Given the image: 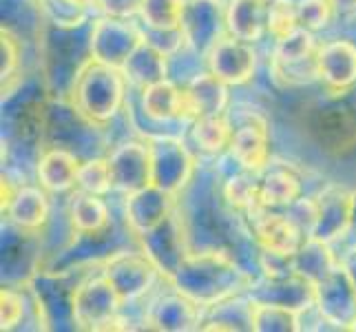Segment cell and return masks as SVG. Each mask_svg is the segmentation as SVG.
<instances>
[{"label": "cell", "instance_id": "cell-1", "mask_svg": "<svg viewBox=\"0 0 356 332\" xmlns=\"http://www.w3.org/2000/svg\"><path fill=\"white\" fill-rule=\"evenodd\" d=\"M257 275L235 255L219 248L191 251L166 284L186 294L200 308L245 294Z\"/></svg>", "mask_w": 356, "mask_h": 332}, {"label": "cell", "instance_id": "cell-2", "mask_svg": "<svg viewBox=\"0 0 356 332\" xmlns=\"http://www.w3.org/2000/svg\"><path fill=\"white\" fill-rule=\"evenodd\" d=\"M127 87L129 82L122 69L102 65L91 58L78 71V76L65 97H69L80 113L91 120L93 125L106 127L124 109Z\"/></svg>", "mask_w": 356, "mask_h": 332}, {"label": "cell", "instance_id": "cell-3", "mask_svg": "<svg viewBox=\"0 0 356 332\" xmlns=\"http://www.w3.org/2000/svg\"><path fill=\"white\" fill-rule=\"evenodd\" d=\"M122 310L124 301L102 270L97 275L87 273L73 290L71 315L73 328L78 330H118Z\"/></svg>", "mask_w": 356, "mask_h": 332}, {"label": "cell", "instance_id": "cell-4", "mask_svg": "<svg viewBox=\"0 0 356 332\" xmlns=\"http://www.w3.org/2000/svg\"><path fill=\"white\" fill-rule=\"evenodd\" d=\"M100 270L113 284V288L118 290L124 306L146 299L157 286V281L164 279L162 273H159V268L142 248L108 253L100 262Z\"/></svg>", "mask_w": 356, "mask_h": 332}, {"label": "cell", "instance_id": "cell-5", "mask_svg": "<svg viewBox=\"0 0 356 332\" xmlns=\"http://www.w3.org/2000/svg\"><path fill=\"white\" fill-rule=\"evenodd\" d=\"M348 93H330L327 100L308 109V127L321 149L343 153L356 146V106L346 100Z\"/></svg>", "mask_w": 356, "mask_h": 332}, {"label": "cell", "instance_id": "cell-6", "mask_svg": "<svg viewBox=\"0 0 356 332\" xmlns=\"http://www.w3.org/2000/svg\"><path fill=\"white\" fill-rule=\"evenodd\" d=\"M151 146V168H153V184L157 189L166 191L168 195H177L188 189L195 177V157L188 151L186 142L173 133H157L149 138Z\"/></svg>", "mask_w": 356, "mask_h": 332}, {"label": "cell", "instance_id": "cell-7", "mask_svg": "<svg viewBox=\"0 0 356 332\" xmlns=\"http://www.w3.org/2000/svg\"><path fill=\"white\" fill-rule=\"evenodd\" d=\"M135 242L140 244V248L149 255L153 264L159 268L164 281H168L179 268V264L186 260L188 253L193 251L191 235H188V221L181 211V206L177 204L173 208V213H170L162 224L155 226L149 232H144V235Z\"/></svg>", "mask_w": 356, "mask_h": 332}, {"label": "cell", "instance_id": "cell-8", "mask_svg": "<svg viewBox=\"0 0 356 332\" xmlns=\"http://www.w3.org/2000/svg\"><path fill=\"white\" fill-rule=\"evenodd\" d=\"M144 40V27H138L133 20L100 16L91 22V58L102 65L124 69L129 58L138 52Z\"/></svg>", "mask_w": 356, "mask_h": 332}, {"label": "cell", "instance_id": "cell-9", "mask_svg": "<svg viewBox=\"0 0 356 332\" xmlns=\"http://www.w3.org/2000/svg\"><path fill=\"white\" fill-rule=\"evenodd\" d=\"M179 29L193 56L206 58L226 31V5L222 0H186Z\"/></svg>", "mask_w": 356, "mask_h": 332}, {"label": "cell", "instance_id": "cell-10", "mask_svg": "<svg viewBox=\"0 0 356 332\" xmlns=\"http://www.w3.org/2000/svg\"><path fill=\"white\" fill-rule=\"evenodd\" d=\"M243 219L259 248L294 255L301 248V244L308 239V235L294 224L286 211L268 208L259 202L243 213Z\"/></svg>", "mask_w": 356, "mask_h": 332}, {"label": "cell", "instance_id": "cell-11", "mask_svg": "<svg viewBox=\"0 0 356 332\" xmlns=\"http://www.w3.org/2000/svg\"><path fill=\"white\" fill-rule=\"evenodd\" d=\"M108 171H111L113 193L131 195L142 191L153 184V168H151V146L149 140H127L113 146L106 155Z\"/></svg>", "mask_w": 356, "mask_h": 332}, {"label": "cell", "instance_id": "cell-12", "mask_svg": "<svg viewBox=\"0 0 356 332\" xmlns=\"http://www.w3.org/2000/svg\"><path fill=\"white\" fill-rule=\"evenodd\" d=\"M202 313L204 310L197 303L170 286L168 290L157 292L149 299L142 315V324L144 328L162 332H188L200 330Z\"/></svg>", "mask_w": 356, "mask_h": 332}, {"label": "cell", "instance_id": "cell-13", "mask_svg": "<svg viewBox=\"0 0 356 332\" xmlns=\"http://www.w3.org/2000/svg\"><path fill=\"white\" fill-rule=\"evenodd\" d=\"M314 306L337 330H352L356 324V288L348 270L339 264L323 281L314 286Z\"/></svg>", "mask_w": 356, "mask_h": 332}, {"label": "cell", "instance_id": "cell-14", "mask_svg": "<svg viewBox=\"0 0 356 332\" xmlns=\"http://www.w3.org/2000/svg\"><path fill=\"white\" fill-rule=\"evenodd\" d=\"M206 67L228 87H241L250 82L257 71V52L252 42L239 40L226 33L206 54Z\"/></svg>", "mask_w": 356, "mask_h": 332}, {"label": "cell", "instance_id": "cell-15", "mask_svg": "<svg viewBox=\"0 0 356 332\" xmlns=\"http://www.w3.org/2000/svg\"><path fill=\"white\" fill-rule=\"evenodd\" d=\"M67 224L71 239L100 242L113 228L111 208L104 202V195H93L73 189L67 200Z\"/></svg>", "mask_w": 356, "mask_h": 332}, {"label": "cell", "instance_id": "cell-16", "mask_svg": "<svg viewBox=\"0 0 356 332\" xmlns=\"http://www.w3.org/2000/svg\"><path fill=\"white\" fill-rule=\"evenodd\" d=\"M248 297L254 303H273L281 308H290L294 313H303L314 306L316 288L312 281L301 275L288 277H254L252 286L248 288Z\"/></svg>", "mask_w": 356, "mask_h": 332}, {"label": "cell", "instance_id": "cell-17", "mask_svg": "<svg viewBox=\"0 0 356 332\" xmlns=\"http://www.w3.org/2000/svg\"><path fill=\"white\" fill-rule=\"evenodd\" d=\"M316 224L310 237L334 244L348 237L352 219V191L341 184H327L314 195Z\"/></svg>", "mask_w": 356, "mask_h": 332}, {"label": "cell", "instance_id": "cell-18", "mask_svg": "<svg viewBox=\"0 0 356 332\" xmlns=\"http://www.w3.org/2000/svg\"><path fill=\"white\" fill-rule=\"evenodd\" d=\"M177 206V198L166 191L157 189L155 184L142 191H135L124 198V224L133 239L142 237L144 232L153 230L173 213Z\"/></svg>", "mask_w": 356, "mask_h": 332}, {"label": "cell", "instance_id": "cell-19", "mask_svg": "<svg viewBox=\"0 0 356 332\" xmlns=\"http://www.w3.org/2000/svg\"><path fill=\"white\" fill-rule=\"evenodd\" d=\"M318 80L327 93H350L356 87V45L352 40H327L316 52Z\"/></svg>", "mask_w": 356, "mask_h": 332}, {"label": "cell", "instance_id": "cell-20", "mask_svg": "<svg viewBox=\"0 0 356 332\" xmlns=\"http://www.w3.org/2000/svg\"><path fill=\"white\" fill-rule=\"evenodd\" d=\"M228 84L219 80L215 73L202 71L184 84V122L191 125L193 120L202 116H219L228 113L230 93Z\"/></svg>", "mask_w": 356, "mask_h": 332}, {"label": "cell", "instance_id": "cell-21", "mask_svg": "<svg viewBox=\"0 0 356 332\" xmlns=\"http://www.w3.org/2000/svg\"><path fill=\"white\" fill-rule=\"evenodd\" d=\"M3 215L14 230L24 232V235H40L42 228L49 224V217H51V204H49L47 191L40 184L38 187L20 184Z\"/></svg>", "mask_w": 356, "mask_h": 332}, {"label": "cell", "instance_id": "cell-22", "mask_svg": "<svg viewBox=\"0 0 356 332\" xmlns=\"http://www.w3.org/2000/svg\"><path fill=\"white\" fill-rule=\"evenodd\" d=\"M228 157L235 166L261 171L270 164V127L268 122H243L232 125V140L228 146Z\"/></svg>", "mask_w": 356, "mask_h": 332}, {"label": "cell", "instance_id": "cell-23", "mask_svg": "<svg viewBox=\"0 0 356 332\" xmlns=\"http://www.w3.org/2000/svg\"><path fill=\"white\" fill-rule=\"evenodd\" d=\"M82 157L60 146H44L35 162V180L51 195L71 193L78 184Z\"/></svg>", "mask_w": 356, "mask_h": 332}, {"label": "cell", "instance_id": "cell-24", "mask_svg": "<svg viewBox=\"0 0 356 332\" xmlns=\"http://www.w3.org/2000/svg\"><path fill=\"white\" fill-rule=\"evenodd\" d=\"M140 109L142 116L157 125H170V122H184V91L173 80H162L140 91Z\"/></svg>", "mask_w": 356, "mask_h": 332}, {"label": "cell", "instance_id": "cell-25", "mask_svg": "<svg viewBox=\"0 0 356 332\" xmlns=\"http://www.w3.org/2000/svg\"><path fill=\"white\" fill-rule=\"evenodd\" d=\"M303 195V182L290 166L268 164L259 173V204L284 211Z\"/></svg>", "mask_w": 356, "mask_h": 332}, {"label": "cell", "instance_id": "cell-26", "mask_svg": "<svg viewBox=\"0 0 356 332\" xmlns=\"http://www.w3.org/2000/svg\"><path fill=\"white\" fill-rule=\"evenodd\" d=\"M226 31L245 42H259L268 33V3L261 0H228Z\"/></svg>", "mask_w": 356, "mask_h": 332}, {"label": "cell", "instance_id": "cell-27", "mask_svg": "<svg viewBox=\"0 0 356 332\" xmlns=\"http://www.w3.org/2000/svg\"><path fill=\"white\" fill-rule=\"evenodd\" d=\"M122 73H124L129 87L142 91V89L153 87V84L162 82V80H168L170 58L159 52L157 47H153L151 42L144 40L138 52L129 58V63L124 65Z\"/></svg>", "mask_w": 356, "mask_h": 332}, {"label": "cell", "instance_id": "cell-28", "mask_svg": "<svg viewBox=\"0 0 356 332\" xmlns=\"http://www.w3.org/2000/svg\"><path fill=\"white\" fill-rule=\"evenodd\" d=\"M252 308L254 303L248 294L224 299L211 308H204L200 330H252Z\"/></svg>", "mask_w": 356, "mask_h": 332}, {"label": "cell", "instance_id": "cell-29", "mask_svg": "<svg viewBox=\"0 0 356 332\" xmlns=\"http://www.w3.org/2000/svg\"><path fill=\"white\" fill-rule=\"evenodd\" d=\"M339 264L341 260H337L332 244L316 237H308L294 253V273L312 281L314 286L323 281L334 268H339Z\"/></svg>", "mask_w": 356, "mask_h": 332}, {"label": "cell", "instance_id": "cell-30", "mask_svg": "<svg viewBox=\"0 0 356 332\" xmlns=\"http://www.w3.org/2000/svg\"><path fill=\"white\" fill-rule=\"evenodd\" d=\"M191 135L197 149L211 155H222L228 151L232 140V122L228 113L202 116L191 122Z\"/></svg>", "mask_w": 356, "mask_h": 332}, {"label": "cell", "instance_id": "cell-31", "mask_svg": "<svg viewBox=\"0 0 356 332\" xmlns=\"http://www.w3.org/2000/svg\"><path fill=\"white\" fill-rule=\"evenodd\" d=\"M224 202L235 208L237 213H245L250 206L259 202V173L245 168H232L224 177V184L219 187Z\"/></svg>", "mask_w": 356, "mask_h": 332}, {"label": "cell", "instance_id": "cell-32", "mask_svg": "<svg viewBox=\"0 0 356 332\" xmlns=\"http://www.w3.org/2000/svg\"><path fill=\"white\" fill-rule=\"evenodd\" d=\"M0 49H3V100L14 95L20 84L24 80L20 63H22V49H20V38L14 33V29L3 24V31H0Z\"/></svg>", "mask_w": 356, "mask_h": 332}, {"label": "cell", "instance_id": "cell-33", "mask_svg": "<svg viewBox=\"0 0 356 332\" xmlns=\"http://www.w3.org/2000/svg\"><path fill=\"white\" fill-rule=\"evenodd\" d=\"M186 0H142L140 18L146 29H177Z\"/></svg>", "mask_w": 356, "mask_h": 332}, {"label": "cell", "instance_id": "cell-34", "mask_svg": "<svg viewBox=\"0 0 356 332\" xmlns=\"http://www.w3.org/2000/svg\"><path fill=\"white\" fill-rule=\"evenodd\" d=\"M38 7L42 11V18L47 24L54 27H82L89 22L87 5H80L76 0H38Z\"/></svg>", "mask_w": 356, "mask_h": 332}, {"label": "cell", "instance_id": "cell-35", "mask_svg": "<svg viewBox=\"0 0 356 332\" xmlns=\"http://www.w3.org/2000/svg\"><path fill=\"white\" fill-rule=\"evenodd\" d=\"M254 303V301H252ZM252 330L257 332H294L299 330V313L273 303H254Z\"/></svg>", "mask_w": 356, "mask_h": 332}, {"label": "cell", "instance_id": "cell-36", "mask_svg": "<svg viewBox=\"0 0 356 332\" xmlns=\"http://www.w3.org/2000/svg\"><path fill=\"white\" fill-rule=\"evenodd\" d=\"M316 52H318V45H316L314 33L299 27L292 33H288L286 38L275 40L273 60H279V63H297V60L316 56Z\"/></svg>", "mask_w": 356, "mask_h": 332}, {"label": "cell", "instance_id": "cell-37", "mask_svg": "<svg viewBox=\"0 0 356 332\" xmlns=\"http://www.w3.org/2000/svg\"><path fill=\"white\" fill-rule=\"evenodd\" d=\"M270 71H273V78L281 87H305L314 80H318V63L316 56L305 58V60H297V63H279V60H273L270 63Z\"/></svg>", "mask_w": 356, "mask_h": 332}, {"label": "cell", "instance_id": "cell-38", "mask_svg": "<svg viewBox=\"0 0 356 332\" xmlns=\"http://www.w3.org/2000/svg\"><path fill=\"white\" fill-rule=\"evenodd\" d=\"M76 189L93 193V195H108L113 191L111 171H108L106 155H95V157L82 159Z\"/></svg>", "mask_w": 356, "mask_h": 332}, {"label": "cell", "instance_id": "cell-39", "mask_svg": "<svg viewBox=\"0 0 356 332\" xmlns=\"http://www.w3.org/2000/svg\"><path fill=\"white\" fill-rule=\"evenodd\" d=\"M31 301V292L29 286L22 281L20 288L14 286H3V292H0V303H3V330H16L22 326L24 317H27V308Z\"/></svg>", "mask_w": 356, "mask_h": 332}, {"label": "cell", "instance_id": "cell-40", "mask_svg": "<svg viewBox=\"0 0 356 332\" xmlns=\"http://www.w3.org/2000/svg\"><path fill=\"white\" fill-rule=\"evenodd\" d=\"M299 29L297 0H270L268 3V33L275 40L286 38L288 33Z\"/></svg>", "mask_w": 356, "mask_h": 332}, {"label": "cell", "instance_id": "cell-41", "mask_svg": "<svg viewBox=\"0 0 356 332\" xmlns=\"http://www.w3.org/2000/svg\"><path fill=\"white\" fill-rule=\"evenodd\" d=\"M297 14L299 27L316 33L323 31L332 22V18L337 16V9L332 0H297Z\"/></svg>", "mask_w": 356, "mask_h": 332}, {"label": "cell", "instance_id": "cell-42", "mask_svg": "<svg viewBox=\"0 0 356 332\" xmlns=\"http://www.w3.org/2000/svg\"><path fill=\"white\" fill-rule=\"evenodd\" d=\"M257 270L264 277H288L294 275V255L259 248L257 251Z\"/></svg>", "mask_w": 356, "mask_h": 332}, {"label": "cell", "instance_id": "cell-43", "mask_svg": "<svg viewBox=\"0 0 356 332\" xmlns=\"http://www.w3.org/2000/svg\"><path fill=\"white\" fill-rule=\"evenodd\" d=\"M284 211L292 217V221L297 224L305 235H312L314 230V224H316V202L314 198H305V195H301V198L290 204L288 208H284Z\"/></svg>", "mask_w": 356, "mask_h": 332}, {"label": "cell", "instance_id": "cell-44", "mask_svg": "<svg viewBox=\"0 0 356 332\" xmlns=\"http://www.w3.org/2000/svg\"><path fill=\"white\" fill-rule=\"evenodd\" d=\"M140 7H142V0H97L95 3V11L100 16L127 18V20L140 16Z\"/></svg>", "mask_w": 356, "mask_h": 332}, {"label": "cell", "instance_id": "cell-45", "mask_svg": "<svg viewBox=\"0 0 356 332\" xmlns=\"http://www.w3.org/2000/svg\"><path fill=\"white\" fill-rule=\"evenodd\" d=\"M341 264H343V268L348 270V275H350V279H352V284H354V288H356V244L352 246V248L341 257Z\"/></svg>", "mask_w": 356, "mask_h": 332}, {"label": "cell", "instance_id": "cell-46", "mask_svg": "<svg viewBox=\"0 0 356 332\" xmlns=\"http://www.w3.org/2000/svg\"><path fill=\"white\" fill-rule=\"evenodd\" d=\"M339 16H350L356 14V0H332Z\"/></svg>", "mask_w": 356, "mask_h": 332}, {"label": "cell", "instance_id": "cell-47", "mask_svg": "<svg viewBox=\"0 0 356 332\" xmlns=\"http://www.w3.org/2000/svg\"><path fill=\"white\" fill-rule=\"evenodd\" d=\"M348 237L352 242V246L356 244V191H352V219H350V230Z\"/></svg>", "mask_w": 356, "mask_h": 332}, {"label": "cell", "instance_id": "cell-48", "mask_svg": "<svg viewBox=\"0 0 356 332\" xmlns=\"http://www.w3.org/2000/svg\"><path fill=\"white\" fill-rule=\"evenodd\" d=\"M76 3H80V5H87V7L95 9V3H97V0H76Z\"/></svg>", "mask_w": 356, "mask_h": 332}, {"label": "cell", "instance_id": "cell-49", "mask_svg": "<svg viewBox=\"0 0 356 332\" xmlns=\"http://www.w3.org/2000/svg\"><path fill=\"white\" fill-rule=\"evenodd\" d=\"M261 3H270V0H261Z\"/></svg>", "mask_w": 356, "mask_h": 332}, {"label": "cell", "instance_id": "cell-50", "mask_svg": "<svg viewBox=\"0 0 356 332\" xmlns=\"http://www.w3.org/2000/svg\"><path fill=\"white\" fill-rule=\"evenodd\" d=\"M352 330H356V324H354V328H352Z\"/></svg>", "mask_w": 356, "mask_h": 332}]
</instances>
